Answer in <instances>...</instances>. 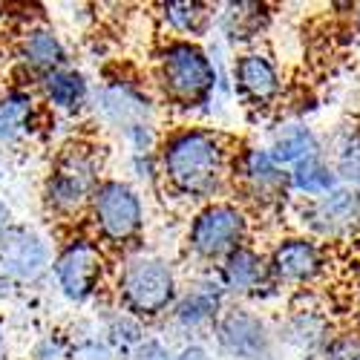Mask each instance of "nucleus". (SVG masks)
<instances>
[{"label": "nucleus", "mask_w": 360, "mask_h": 360, "mask_svg": "<svg viewBox=\"0 0 360 360\" xmlns=\"http://www.w3.org/2000/svg\"><path fill=\"white\" fill-rule=\"evenodd\" d=\"M214 271H217V280L222 283L231 303L257 306V303H265V300L283 297L274 288L271 268H268V254L254 243L236 248L231 257H225L214 268Z\"/></svg>", "instance_id": "nucleus-18"}, {"label": "nucleus", "mask_w": 360, "mask_h": 360, "mask_svg": "<svg viewBox=\"0 0 360 360\" xmlns=\"http://www.w3.org/2000/svg\"><path fill=\"white\" fill-rule=\"evenodd\" d=\"M274 332L283 352L300 354L303 360H317L340 328L323 306H317L306 294H297L294 303L274 320Z\"/></svg>", "instance_id": "nucleus-17"}, {"label": "nucleus", "mask_w": 360, "mask_h": 360, "mask_svg": "<svg viewBox=\"0 0 360 360\" xmlns=\"http://www.w3.org/2000/svg\"><path fill=\"white\" fill-rule=\"evenodd\" d=\"M72 338V349H70V360H122L115 354V349L104 340V335L98 332L96 320L86 328L78 326L75 332H70Z\"/></svg>", "instance_id": "nucleus-26"}, {"label": "nucleus", "mask_w": 360, "mask_h": 360, "mask_svg": "<svg viewBox=\"0 0 360 360\" xmlns=\"http://www.w3.org/2000/svg\"><path fill=\"white\" fill-rule=\"evenodd\" d=\"M271 26H274V6L259 4V0L219 4L214 15L217 44H222L225 49H233V55L259 46V41L271 32Z\"/></svg>", "instance_id": "nucleus-19"}, {"label": "nucleus", "mask_w": 360, "mask_h": 360, "mask_svg": "<svg viewBox=\"0 0 360 360\" xmlns=\"http://www.w3.org/2000/svg\"><path fill=\"white\" fill-rule=\"evenodd\" d=\"M122 360H176V346L167 335L150 328L127 354H122Z\"/></svg>", "instance_id": "nucleus-28"}, {"label": "nucleus", "mask_w": 360, "mask_h": 360, "mask_svg": "<svg viewBox=\"0 0 360 360\" xmlns=\"http://www.w3.org/2000/svg\"><path fill=\"white\" fill-rule=\"evenodd\" d=\"M176 360H222V357L211 346V340H193V343L176 346Z\"/></svg>", "instance_id": "nucleus-30"}, {"label": "nucleus", "mask_w": 360, "mask_h": 360, "mask_svg": "<svg viewBox=\"0 0 360 360\" xmlns=\"http://www.w3.org/2000/svg\"><path fill=\"white\" fill-rule=\"evenodd\" d=\"M6 357H9V323L0 314V360H6Z\"/></svg>", "instance_id": "nucleus-32"}, {"label": "nucleus", "mask_w": 360, "mask_h": 360, "mask_svg": "<svg viewBox=\"0 0 360 360\" xmlns=\"http://www.w3.org/2000/svg\"><path fill=\"white\" fill-rule=\"evenodd\" d=\"M44 104L32 86L4 84L0 86V150H15L44 133Z\"/></svg>", "instance_id": "nucleus-20"}, {"label": "nucleus", "mask_w": 360, "mask_h": 360, "mask_svg": "<svg viewBox=\"0 0 360 360\" xmlns=\"http://www.w3.org/2000/svg\"><path fill=\"white\" fill-rule=\"evenodd\" d=\"M254 217L236 199L225 196L191 211L182 228V254L199 268H217L236 248L254 239Z\"/></svg>", "instance_id": "nucleus-6"}, {"label": "nucleus", "mask_w": 360, "mask_h": 360, "mask_svg": "<svg viewBox=\"0 0 360 360\" xmlns=\"http://www.w3.org/2000/svg\"><path fill=\"white\" fill-rule=\"evenodd\" d=\"M231 199H236L254 219H274L294 207L288 170L277 165L265 144L239 141L231 170Z\"/></svg>", "instance_id": "nucleus-8"}, {"label": "nucleus", "mask_w": 360, "mask_h": 360, "mask_svg": "<svg viewBox=\"0 0 360 360\" xmlns=\"http://www.w3.org/2000/svg\"><path fill=\"white\" fill-rule=\"evenodd\" d=\"M124 179L136 188H159V150L141 156H124Z\"/></svg>", "instance_id": "nucleus-29"}, {"label": "nucleus", "mask_w": 360, "mask_h": 360, "mask_svg": "<svg viewBox=\"0 0 360 360\" xmlns=\"http://www.w3.org/2000/svg\"><path fill=\"white\" fill-rule=\"evenodd\" d=\"M338 185H343V182H340L335 165L328 162V156L309 159L303 165H297L294 170H288V188H291V199L294 202L320 199L326 193H332Z\"/></svg>", "instance_id": "nucleus-25"}, {"label": "nucleus", "mask_w": 360, "mask_h": 360, "mask_svg": "<svg viewBox=\"0 0 360 360\" xmlns=\"http://www.w3.org/2000/svg\"><path fill=\"white\" fill-rule=\"evenodd\" d=\"M104 182V150L96 141L70 139L58 147L41 182V207L58 225H75L86 217L89 199Z\"/></svg>", "instance_id": "nucleus-5"}, {"label": "nucleus", "mask_w": 360, "mask_h": 360, "mask_svg": "<svg viewBox=\"0 0 360 360\" xmlns=\"http://www.w3.org/2000/svg\"><path fill=\"white\" fill-rule=\"evenodd\" d=\"M110 251L101 243H96L86 231H75L64 243H58L49 283L64 303L78 309L101 303L104 291L110 288Z\"/></svg>", "instance_id": "nucleus-9"}, {"label": "nucleus", "mask_w": 360, "mask_h": 360, "mask_svg": "<svg viewBox=\"0 0 360 360\" xmlns=\"http://www.w3.org/2000/svg\"><path fill=\"white\" fill-rule=\"evenodd\" d=\"M84 225L86 233L115 257L139 248L147 231V199L141 188L127 182L124 176H104L89 199Z\"/></svg>", "instance_id": "nucleus-7"}, {"label": "nucleus", "mask_w": 360, "mask_h": 360, "mask_svg": "<svg viewBox=\"0 0 360 360\" xmlns=\"http://www.w3.org/2000/svg\"><path fill=\"white\" fill-rule=\"evenodd\" d=\"M93 89H96V81H89V75L78 64H70L41 78L35 93L49 115L81 118L89 112V104H93Z\"/></svg>", "instance_id": "nucleus-22"}, {"label": "nucleus", "mask_w": 360, "mask_h": 360, "mask_svg": "<svg viewBox=\"0 0 360 360\" xmlns=\"http://www.w3.org/2000/svg\"><path fill=\"white\" fill-rule=\"evenodd\" d=\"M294 231L309 233L323 245L352 243L360 236V191L352 185H338L311 202H294L291 207Z\"/></svg>", "instance_id": "nucleus-13"}, {"label": "nucleus", "mask_w": 360, "mask_h": 360, "mask_svg": "<svg viewBox=\"0 0 360 360\" xmlns=\"http://www.w3.org/2000/svg\"><path fill=\"white\" fill-rule=\"evenodd\" d=\"M352 360H360V346H357V352L352 354Z\"/></svg>", "instance_id": "nucleus-34"}, {"label": "nucleus", "mask_w": 360, "mask_h": 360, "mask_svg": "<svg viewBox=\"0 0 360 360\" xmlns=\"http://www.w3.org/2000/svg\"><path fill=\"white\" fill-rule=\"evenodd\" d=\"M265 254L274 288L280 294H306L328 274V245L317 243L309 233L288 231L277 236Z\"/></svg>", "instance_id": "nucleus-12"}, {"label": "nucleus", "mask_w": 360, "mask_h": 360, "mask_svg": "<svg viewBox=\"0 0 360 360\" xmlns=\"http://www.w3.org/2000/svg\"><path fill=\"white\" fill-rule=\"evenodd\" d=\"M268 153L277 159L285 170H294L309 159L326 156V136L317 133V127L309 122L306 115H283L271 124L268 139L262 141Z\"/></svg>", "instance_id": "nucleus-21"}, {"label": "nucleus", "mask_w": 360, "mask_h": 360, "mask_svg": "<svg viewBox=\"0 0 360 360\" xmlns=\"http://www.w3.org/2000/svg\"><path fill=\"white\" fill-rule=\"evenodd\" d=\"M239 141L225 130L185 122L162 133L159 141V191L196 211L231 196V170Z\"/></svg>", "instance_id": "nucleus-1"}, {"label": "nucleus", "mask_w": 360, "mask_h": 360, "mask_svg": "<svg viewBox=\"0 0 360 360\" xmlns=\"http://www.w3.org/2000/svg\"><path fill=\"white\" fill-rule=\"evenodd\" d=\"M357 191H360V185H357Z\"/></svg>", "instance_id": "nucleus-36"}, {"label": "nucleus", "mask_w": 360, "mask_h": 360, "mask_svg": "<svg viewBox=\"0 0 360 360\" xmlns=\"http://www.w3.org/2000/svg\"><path fill=\"white\" fill-rule=\"evenodd\" d=\"M72 338L64 328H46L26 349V360H70Z\"/></svg>", "instance_id": "nucleus-27"}, {"label": "nucleus", "mask_w": 360, "mask_h": 360, "mask_svg": "<svg viewBox=\"0 0 360 360\" xmlns=\"http://www.w3.org/2000/svg\"><path fill=\"white\" fill-rule=\"evenodd\" d=\"M9 61H12L9 75L15 78V84L32 86V89L38 86L41 78L75 64L70 44L46 20H35V23L18 29L12 49H9Z\"/></svg>", "instance_id": "nucleus-15"}, {"label": "nucleus", "mask_w": 360, "mask_h": 360, "mask_svg": "<svg viewBox=\"0 0 360 360\" xmlns=\"http://www.w3.org/2000/svg\"><path fill=\"white\" fill-rule=\"evenodd\" d=\"M357 9H360V6H357ZM357 15H360V12H357Z\"/></svg>", "instance_id": "nucleus-35"}, {"label": "nucleus", "mask_w": 360, "mask_h": 360, "mask_svg": "<svg viewBox=\"0 0 360 360\" xmlns=\"http://www.w3.org/2000/svg\"><path fill=\"white\" fill-rule=\"evenodd\" d=\"M96 326H98V332L104 335V340L115 349V354L122 357L127 354L147 332H150V326L139 323L136 317H130L127 311H122L110 297H104L101 303H98V311H96Z\"/></svg>", "instance_id": "nucleus-24"}, {"label": "nucleus", "mask_w": 360, "mask_h": 360, "mask_svg": "<svg viewBox=\"0 0 360 360\" xmlns=\"http://www.w3.org/2000/svg\"><path fill=\"white\" fill-rule=\"evenodd\" d=\"M182 283V274L167 254L139 245L115 257L110 277V300L139 323L156 326L165 323L173 311Z\"/></svg>", "instance_id": "nucleus-4"}, {"label": "nucleus", "mask_w": 360, "mask_h": 360, "mask_svg": "<svg viewBox=\"0 0 360 360\" xmlns=\"http://www.w3.org/2000/svg\"><path fill=\"white\" fill-rule=\"evenodd\" d=\"M15 225V211H12V205L0 196V239L6 236V231Z\"/></svg>", "instance_id": "nucleus-31"}, {"label": "nucleus", "mask_w": 360, "mask_h": 360, "mask_svg": "<svg viewBox=\"0 0 360 360\" xmlns=\"http://www.w3.org/2000/svg\"><path fill=\"white\" fill-rule=\"evenodd\" d=\"M214 4H202V0H167L156 6V20L165 38L176 41H202L214 35Z\"/></svg>", "instance_id": "nucleus-23"}, {"label": "nucleus", "mask_w": 360, "mask_h": 360, "mask_svg": "<svg viewBox=\"0 0 360 360\" xmlns=\"http://www.w3.org/2000/svg\"><path fill=\"white\" fill-rule=\"evenodd\" d=\"M55 243L38 225L15 222L0 239V280L12 285L18 294L38 288L49 280Z\"/></svg>", "instance_id": "nucleus-14"}, {"label": "nucleus", "mask_w": 360, "mask_h": 360, "mask_svg": "<svg viewBox=\"0 0 360 360\" xmlns=\"http://www.w3.org/2000/svg\"><path fill=\"white\" fill-rule=\"evenodd\" d=\"M9 67H12V61H9V52L4 49V44H0V86H4V78L9 75Z\"/></svg>", "instance_id": "nucleus-33"}, {"label": "nucleus", "mask_w": 360, "mask_h": 360, "mask_svg": "<svg viewBox=\"0 0 360 360\" xmlns=\"http://www.w3.org/2000/svg\"><path fill=\"white\" fill-rule=\"evenodd\" d=\"M231 84H233V96L243 101V107L254 112L274 110L285 93L280 61L262 46L236 52L231 58Z\"/></svg>", "instance_id": "nucleus-16"}, {"label": "nucleus", "mask_w": 360, "mask_h": 360, "mask_svg": "<svg viewBox=\"0 0 360 360\" xmlns=\"http://www.w3.org/2000/svg\"><path fill=\"white\" fill-rule=\"evenodd\" d=\"M159 110L162 104L153 86L124 72L104 75L101 81H96L93 104H89L93 122L124 147V156H141L159 150Z\"/></svg>", "instance_id": "nucleus-3"}, {"label": "nucleus", "mask_w": 360, "mask_h": 360, "mask_svg": "<svg viewBox=\"0 0 360 360\" xmlns=\"http://www.w3.org/2000/svg\"><path fill=\"white\" fill-rule=\"evenodd\" d=\"M222 360H283L274 320L251 303H228L211 332Z\"/></svg>", "instance_id": "nucleus-10"}, {"label": "nucleus", "mask_w": 360, "mask_h": 360, "mask_svg": "<svg viewBox=\"0 0 360 360\" xmlns=\"http://www.w3.org/2000/svg\"><path fill=\"white\" fill-rule=\"evenodd\" d=\"M228 303L231 300L222 283L217 280L214 268H199L182 283L176 306L165 320L167 335H173L179 346L193 340H211L214 326L228 309Z\"/></svg>", "instance_id": "nucleus-11"}, {"label": "nucleus", "mask_w": 360, "mask_h": 360, "mask_svg": "<svg viewBox=\"0 0 360 360\" xmlns=\"http://www.w3.org/2000/svg\"><path fill=\"white\" fill-rule=\"evenodd\" d=\"M150 86L162 107L179 115H207L219 107V96H233L231 61H219L214 46L202 41L162 38L150 58Z\"/></svg>", "instance_id": "nucleus-2"}]
</instances>
